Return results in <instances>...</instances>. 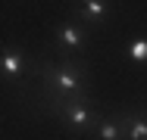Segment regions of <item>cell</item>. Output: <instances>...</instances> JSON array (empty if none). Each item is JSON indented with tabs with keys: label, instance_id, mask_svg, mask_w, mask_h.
Instances as JSON below:
<instances>
[{
	"label": "cell",
	"instance_id": "277c9868",
	"mask_svg": "<svg viewBox=\"0 0 147 140\" xmlns=\"http://www.w3.org/2000/svg\"><path fill=\"white\" fill-rule=\"evenodd\" d=\"M28 69V56L22 53L19 47H3L0 50V75L9 81H22Z\"/></svg>",
	"mask_w": 147,
	"mask_h": 140
},
{
	"label": "cell",
	"instance_id": "8992f818",
	"mask_svg": "<svg viewBox=\"0 0 147 140\" xmlns=\"http://www.w3.org/2000/svg\"><path fill=\"white\" fill-rule=\"evenodd\" d=\"M97 140H125V128H122V115L113 118H97V125L91 128Z\"/></svg>",
	"mask_w": 147,
	"mask_h": 140
},
{
	"label": "cell",
	"instance_id": "ba28073f",
	"mask_svg": "<svg viewBox=\"0 0 147 140\" xmlns=\"http://www.w3.org/2000/svg\"><path fill=\"white\" fill-rule=\"evenodd\" d=\"M125 56H131L135 62H144V59H147V41H144V37H135V41L125 47Z\"/></svg>",
	"mask_w": 147,
	"mask_h": 140
},
{
	"label": "cell",
	"instance_id": "6da1fadb",
	"mask_svg": "<svg viewBox=\"0 0 147 140\" xmlns=\"http://www.w3.org/2000/svg\"><path fill=\"white\" fill-rule=\"evenodd\" d=\"M44 93L57 103V100H75V97H88V69L75 65L72 59L59 62V65H41L38 69Z\"/></svg>",
	"mask_w": 147,
	"mask_h": 140
},
{
	"label": "cell",
	"instance_id": "3957f363",
	"mask_svg": "<svg viewBox=\"0 0 147 140\" xmlns=\"http://www.w3.org/2000/svg\"><path fill=\"white\" fill-rule=\"evenodd\" d=\"M57 47L66 56H75L88 47V25L75 22V19H66L57 25Z\"/></svg>",
	"mask_w": 147,
	"mask_h": 140
},
{
	"label": "cell",
	"instance_id": "52a82bcc",
	"mask_svg": "<svg viewBox=\"0 0 147 140\" xmlns=\"http://www.w3.org/2000/svg\"><path fill=\"white\" fill-rule=\"evenodd\" d=\"M122 128H125V140H147V121L144 115H128L122 112Z\"/></svg>",
	"mask_w": 147,
	"mask_h": 140
},
{
	"label": "cell",
	"instance_id": "7a4b0ae2",
	"mask_svg": "<svg viewBox=\"0 0 147 140\" xmlns=\"http://www.w3.org/2000/svg\"><path fill=\"white\" fill-rule=\"evenodd\" d=\"M91 97H75V100H57L53 103V109L59 112V118L72 128V131H91L94 125H97V115L91 112Z\"/></svg>",
	"mask_w": 147,
	"mask_h": 140
},
{
	"label": "cell",
	"instance_id": "5b68a950",
	"mask_svg": "<svg viewBox=\"0 0 147 140\" xmlns=\"http://www.w3.org/2000/svg\"><path fill=\"white\" fill-rule=\"evenodd\" d=\"M110 0H75V13H78V22L88 28H97L107 16H110Z\"/></svg>",
	"mask_w": 147,
	"mask_h": 140
}]
</instances>
